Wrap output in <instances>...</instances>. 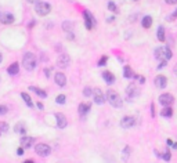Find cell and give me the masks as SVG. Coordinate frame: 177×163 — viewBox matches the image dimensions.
<instances>
[{
    "instance_id": "38",
    "label": "cell",
    "mask_w": 177,
    "mask_h": 163,
    "mask_svg": "<svg viewBox=\"0 0 177 163\" xmlns=\"http://www.w3.org/2000/svg\"><path fill=\"white\" fill-rule=\"evenodd\" d=\"M167 4H177V0H165Z\"/></svg>"
},
{
    "instance_id": "32",
    "label": "cell",
    "mask_w": 177,
    "mask_h": 163,
    "mask_svg": "<svg viewBox=\"0 0 177 163\" xmlns=\"http://www.w3.org/2000/svg\"><path fill=\"white\" fill-rule=\"evenodd\" d=\"M55 101H57V104L62 105V104H65V101H66V97L64 95V94H61V95H58V97H57V99H55Z\"/></svg>"
},
{
    "instance_id": "16",
    "label": "cell",
    "mask_w": 177,
    "mask_h": 163,
    "mask_svg": "<svg viewBox=\"0 0 177 163\" xmlns=\"http://www.w3.org/2000/svg\"><path fill=\"white\" fill-rule=\"evenodd\" d=\"M54 80H55V83H57L60 87H64V86L66 84V76L64 73H61V72H58V73H55V76H54Z\"/></svg>"
},
{
    "instance_id": "4",
    "label": "cell",
    "mask_w": 177,
    "mask_h": 163,
    "mask_svg": "<svg viewBox=\"0 0 177 163\" xmlns=\"http://www.w3.org/2000/svg\"><path fill=\"white\" fill-rule=\"evenodd\" d=\"M35 11L37 15L44 17L51 11V6H50V3H47V2H39L35 4Z\"/></svg>"
},
{
    "instance_id": "25",
    "label": "cell",
    "mask_w": 177,
    "mask_h": 163,
    "mask_svg": "<svg viewBox=\"0 0 177 163\" xmlns=\"http://www.w3.org/2000/svg\"><path fill=\"white\" fill-rule=\"evenodd\" d=\"M62 29L65 30L66 33H68V32H72V30H73V24H72L71 21H64V22H62Z\"/></svg>"
},
{
    "instance_id": "20",
    "label": "cell",
    "mask_w": 177,
    "mask_h": 163,
    "mask_svg": "<svg viewBox=\"0 0 177 163\" xmlns=\"http://www.w3.org/2000/svg\"><path fill=\"white\" fill-rule=\"evenodd\" d=\"M29 90H30V91H33V93H35L36 95H39L40 98H46V97H47V93H46V91L40 90V88H37V87H33V86H30Z\"/></svg>"
},
{
    "instance_id": "19",
    "label": "cell",
    "mask_w": 177,
    "mask_h": 163,
    "mask_svg": "<svg viewBox=\"0 0 177 163\" xmlns=\"http://www.w3.org/2000/svg\"><path fill=\"white\" fill-rule=\"evenodd\" d=\"M90 109H91V105L90 104H80L79 105V113L80 115H86V113H88L90 112Z\"/></svg>"
},
{
    "instance_id": "44",
    "label": "cell",
    "mask_w": 177,
    "mask_h": 163,
    "mask_svg": "<svg viewBox=\"0 0 177 163\" xmlns=\"http://www.w3.org/2000/svg\"><path fill=\"white\" fill-rule=\"evenodd\" d=\"M107 21H108V22H111V21H113V17H109V18H107Z\"/></svg>"
},
{
    "instance_id": "5",
    "label": "cell",
    "mask_w": 177,
    "mask_h": 163,
    "mask_svg": "<svg viewBox=\"0 0 177 163\" xmlns=\"http://www.w3.org/2000/svg\"><path fill=\"white\" fill-rule=\"evenodd\" d=\"M140 95V90H138V87L134 84V83H132V84H129L127 86V88H126V97H127V99H134V98H137V97Z\"/></svg>"
},
{
    "instance_id": "2",
    "label": "cell",
    "mask_w": 177,
    "mask_h": 163,
    "mask_svg": "<svg viewBox=\"0 0 177 163\" xmlns=\"http://www.w3.org/2000/svg\"><path fill=\"white\" fill-rule=\"evenodd\" d=\"M107 99H108V102H109L113 108H122V105H123L120 95H119L116 91H113V90H108L107 91Z\"/></svg>"
},
{
    "instance_id": "40",
    "label": "cell",
    "mask_w": 177,
    "mask_h": 163,
    "mask_svg": "<svg viewBox=\"0 0 177 163\" xmlns=\"http://www.w3.org/2000/svg\"><path fill=\"white\" fill-rule=\"evenodd\" d=\"M50 71H51V69H44V73H46V76H47V77L50 76Z\"/></svg>"
},
{
    "instance_id": "9",
    "label": "cell",
    "mask_w": 177,
    "mask_h": 163,
    "mask_svg": "<svg viewBox=\"0 0 177 163\" xmlns=\"http://www.w3.org/2000/svg\"><path fill=\"white\" fill-rule=\"evenodd\" d=\"M83 18H85L86 29H93V26L96 25V19L93 18V15H91L88 11H85V13H83Z\"/></svg>"
},
{
    "instance_id": "42",
    "label": "cell",
    "mask_w": 177,
    "mask_h": 163,
    "mask_svg": "<svg viewBox=\"0 0 177 163\" xmlns=\"http://www.w3.org/2000/svg\"><path fill=\"white\" fill-rule=\"evenodd\" d=\"M29 3H32V4H36V3H39V0H28Z\"/></svg>"
},
{
    "instance_id": "12",
    "label": "cell",
    "mask_w": 177,
    "mask_h": 163,
    "mask_svg": "<svg viewBox=\"0 0 177 163\" xmlns=\"http://www.w3.org/2000/svg\"><path fill=\"white\" fill-rule=\"evenodd\" d=\"M155 86H156L158 88H165L166 86H167V79H166V76H163V75H158L156 77H155Z\"/></svg>"
},
{
    "instance_id": "24",
    "label": "cell",
    "mask_w": 177,
    "mask_h": 163,
    "mask_svg": "<svg viewBox=\"0 0 177 163\" xmlns=\"http://www.w3.org/2000/svg\"><path fill=\"white\" fill-rule=\"evenodd\" d=\"M123 76L126 77V79H132V77H134V73H133V71H132L130 66H124L123 68Z\"/></svg>"
},
{
    "instance_id": "31",
    "label": "cell",
    "mask_w": 177,
    "mask_h": 163,
    "mask_svg": "<svg viewBox=\"0 0 177 163\" xmlns=\"http://www.w3.org/2000/svg\"><path fill=\"white\" fill-rule=\"evenodd\" d=\"M8 131V124L6 122H0V133H7Z\"/></svg>"
},
{
    "instance_id": "10",
    "label": "cell",
    "mask_w": 177,
    "mask_h": 163,
    "mask_svg": "<svg viewBox=\"0 0 177 163\" xmlns=\"http://www.w3.org/2000/svg\"><path fill=\"white\" fill-rule=\"evenodd\" d=\"M93 97H94V102L98 105H102L105 102V99H107V95H105L104 93H102L100 88H96L93 93Z\"/></svg>"
},
{
    "instance_id": "6",
    "label": "cell",
    "mask_w": 177,
    "mask_h": 163,
    "mask_svg": "<svg viewBox=\"0 0 177 163\" xmlns=\"http://www.w3.org/2000/svg\"><path fill=\"white\" fill-rule=\"evenodd\" d=\"M35 151H36V153H37L39 156L46 157V156H49V155H50L51 148H50L47 144H37V145L35 146Z\"/></svg>"
},
{
    "instance_id": "47",
    "label": "cell",
    "mask_w": 177,
    "mask_h": 163,
    "mask_svg": "<svg viewBox=\"0 0 177 163\" xmlns=\"http://www.w3.org/2000/svg\"><path fill=\"white\" fill-rule=\"evenodd\" d=\"M2 61H3V55L0 54V62H2Z\"/></svg>"
},
{
    "instance_id": "11",
    "label": "cell",
    "mask_w": 177,
    "mask_h": 163,
    "mask_svg": "<svg viewBox=\"0 0 177 163\" xmlns=\"http://www.w3.org/2000/svg\"><path fill=\"white\" fill-rule=\"evenodd\" d=\"M69 64H71V58H69V55L61 54L60 57H58L57 65L60 66V68H66V66H69Z\"/></svg>"
},
{
    "instance_id": "39",
    "label": "cell",
    "mask_w": 177,
    "mask_h": 163,
    "mask_svg": "<svg viewBox=\"0 0 177 163\" xmlns=\"http://www.w3.org/2000/svg\"><path fill=\"white\" fill-rule=\"evenodd\" d=\"M166 144H167V145H169V146H173V144H174V142H173V141H171V140H170V138H169V140H167V141H166Z\"/></svg>"
},
{
    "instance_id": "13",
    "label": "cell",
    "mask_w": 177,
    "mask_h": 163,
    "mask_svg": "<svg viewBox=\"0 0 177 163\" xmlns=\"http://www.w3.org/2000/svg\"><path fill=\"white\" fill-rule=\"evenodd\" d=\"M19 142H21V145L24 146V148H30V146L33 145V142H35V138L29 137V135H22Z\"/></svg>"
},
{
    "instance_id": "33",
    "label": "cell",
    "mask_w": 177,
    "mask_h": 163,
    "mask_svg": "<svg viewBox=\"0 0 177 163\" xmlns=\"http://www.w3.org/2000/svg\"><path fill=\"white\" fill-rule=\"evenodd\" d=\"M134 79L137 80L140 84H144V83H145V77L141 76V75H134Z\"/></svg>"
},
{
    "instance_id": "14",
    "label": "cell",
    "mask_w": 177,
    "mask_h": 163,
    "mask_svg": "<svg viewBox=\"0 0 177 163\" xmlns=\"http://www.w3.org/2000/svg\"><path fill=\"white\" fill-rule=\"evenodd\" d=\"M0 22L4 25H10L14 22V15L10 13H4V14H0Z\"/></svg>"
},
{
    "instance_id": "17",
    "label": "cell",
    "mask_w": 177,
    "mask_h": 163,
    "mask_svg": "<svg viewBox=\"0 0 177 163\" xmlns=\"http://www.w3.org/2000/svg\"><path fill=\"white\" fill-rule=\"evenodd\" d=\"M102 77H104V80H105L107 84H112V83H115V76H113V73H111L109 71H105L104 73H102Z\"/></svg>"
},
{
    "instance_id": "45",
    "label": "cell",
    "mask_w": 177,
    "mask_h": 163,
    "mask_svg": "<svg viewBox=\"0 0 177 163\" xmlns=\"http://www.w3.org/2000/svg\"><path fill=\"white\" fill-rule=\"evenodd\" d=\"M173 71H174V75H176V76H177V65L174 66V69H173Z\"/></svg>"
},
{
    "instance_id": "36",
    "label": "cell",
    "mask_w": 177,
    "mask_h": 163,
    "mask_svg": "<svg viewBox=\"0 0 177 163\" xmlns=\"http://www.w3.org/2000/svg\"><path fill=\"white\" fill-rule=\"evenodd\" d=\"M107 60H108V58L105 57V55H104V57H101V60L98 61V66H104L105 64H107Z\"/></svg>"
},
{
    "instance_id": "46",
    "label": "cell",
    "mask_w": 177,
    "mask_h": 163,
    "mask_svg": "<svg viewBox=\"0 0 177 163\" xmlns=\"http://www.w3.org/2000/svg\"><path fill=\"white\" fill-rule=\"evenodd\" d=\"M173 148H174V149H177V142H174V144H173Z\"/></svg>"
},
{
    "instance_id": "15",
    "label": "cell",
    "mask_w": 177,
    "mask_h": 163,
    "mask_svg": "<svg viewBox=\"0 0 177 163\" xmlns=\"http://www.w3.org/2000/svg\"><path fill=\"white\" fill-rule=\"evenodd\" d=\"M55 120H57V126L60 129H65L66 127V118L62 115V113H55Z\"/></svg>"
},
{
    "instance_id": "18",
    "label": "cell",
    "mask_w": 177,
    "mask_h": 163,
    "mask_svg": "<svg viewBox=\"0 0 177 163\" xmlns=\"http://www.w3.org/2000/svg\"><path fill=\"white\" fill-rule=\"evenodd\" d=\"M7 72H8V75H11V76H14V75H17L19 72V65L17 62H14V64H11L10 66L7 68Z\"/></svg>"
},
{
    "instance_id": "8",
    "label": "cell",
    "mask_w": 177,
    "mask_h": 163,
    "mask_svg": "<svg viewBox=\"0 0 177 163\" xmlns=\"http://www.w3.org/2000/svg\"><path fill=\"white\" fill-rule=\"evenodd\" d=\"M133 126H136V119L133 116H124L120 120V127L122 129H132Z\"/></svg>"
},
{
    "instance_id": "29",
    "label": "cell",
    "mask_w": 177,
    "mask_h": 163,
    "mask_svg": "<svg viewBox=\"0 0 177 163\" xmlns=\"http://www.w3.org/2000/svg\"><path fill=\"white\" fill-rule=\"evenodd\" d=\"M129 155H130V146H124L123 155H122V160H124V162H126L127 157H129Z\"/></svg>"
},
{
    "instance_id": "23",
    "label": "cell",
    "mask_w": 177,
    "mask_h": 163,
    "mask_svg": "<svg viewBox=\"0 0 177 163\" xmlns=\"http://www.w3.org/2000/svg\"><path fill=\"white\" fill-rule=\"evenodd\" d=\"M156 39L159 41H165V28L163 26H159L158 28V32H156Z\"/></svg>"
},
{
    "instance_id": "21",
    "label": "cell",
    "mask_w": 177,
    "mask_h": 163,
    "mask_svg": "<svg viewBox=\"0 0 177 163\" xmlns=\"http://www.w3.org/2000/svg\"><path fill=\"white\" fill-rule=\"evenodd\" d=\"M141 25H143V28H145V29H148V28H151L152 25V18L149 15H145L143 18V21H141Z\"/></svg>"
},
{
    "instance_id": "26",
    "label": "cell",
    "mask_w": 177,
    "mask_h": 163,
    "mask_svg": "<svg viewBox=\"0 0 177 163\" xmlns=\"http://www.w3.org/2000/svg\"><path fill=\"white\" fill-rule=\"evenodd\" d=\"M21 97H22V99L25 101V104L28 105L29 108H32L33 107V102H32V99H30V97L26 93H21Z\"/></svg>"
},
{
    "instance_id": "28",
    "label": "cell",
    "mask_w": 177,
    "mask_h": 163,
    "mask_svg": "<svg viewBox=\"0 0 177 163\" xmlns=\"http://www.w3.org/2000/svg\"><path fill=\"white\" fill-rule=\"evenodd\" d=\"M160 159H163L165 162H169V160L171 159V155H170V151L169 149H166V152L163 155H160Z\"/></svg>"
},
{
    "instance_id": "34",
    "label": "cell",
    "mask_w": 177,
    "mask_h": 163,
    "mask_svg": "<svg viewBox=\"0 0 177 163\" xmlns=\"http://www.w3.org/2000/svg\"><path fill=\"white\" fill-rule=\"evenodd\" d=\"M91 94H93V90H91L90 87H85V90H83V95H85V97H90Z\"/></svg>"
},
{
    "instance_id": "30",
    "label": "cell",
    "mask_w": 177,
    "mask_h": 163,
    "mask_svg": "<svg viewBox=\"0 0 177 163\" xmlns=\"http://www.w3.org/2000/svg\"><path fill=\"white\" fill-rule=\"evenodd\" d=\"M108 10L112 11V13H118V7H116V4L113 2H109L108 3Z\"/></svg>"
},
{
    "instance_id": "48",
    "label": "cell",
    "mask_w": 177,
    "mask_h": 163,
    "mask_svg": "<svg viewBox=\"0 0 177 163\" xmlns=\"http://www.w3.org/2000/svg\"><path fill=\"white\" fill-rule=\"evenodd\" d=\"M0 134H2V133H0Z\"/></svg>"
},
{
    "instance_id": "37",
    "label": "cell",
    "mask_w": 177,
    "mask_h": 163,
    "mask_svg": "<svg viewBox=\"0 0 177 163\" xmlns=\"http://www.w3.org/2000/svg\"><path fill=\"white\" fill-rule=\"evenodd\" d=\"M22 148H24V146H22ZM22 148L17 149V155H19V156H21V155H24V149H22Z\"/></svg>"
},
{
    "instance_id": "35",
    "label": "cell",
    "mask_w": 177,
    "mask_h": 163,
    "mask_svg": "<svg viewBox=\"0 0 177 163\" xmlns=\"http://www.w3.org/2000/svg\"><path fill=\"white\" fill-rule=\"evenodd\" d=\"M8 111V108L6 107V105H0V115H6Z\"/></svg>"
},
{
    "instance_id": "1",
    "label": "cell",
    "mask_w": 177,
    "mask_h": 163,
    "mask_svg": "<svg viewBox=\"0 0 177 163\" xmlns=\"http://www.w3.org/2000/svg\"><path fill=\"white\" fill-rule=\"evenodd\" d=\"M154 55L158 61H167L173 57V52L169 47H158V49H155Z\"/></svg>"
},
{
    "instance_id": "27",
    "label": "cell",
    "mask_w": 177,
    "mask_h": 163,
    "mask_svg": "<svg viewBox=\"0 0 177 163\" xmlns=\"http://www.w3.org/2000/svg\"><path fill=\"white\" fill-rule=\"evenodd\" d=\"M15 131L18 133V134H21V135H25V127H24V124L22 123H18L15 126Z\"/></svg>"
},
{
    "instance_id": "41",
    "label": "cell",
    "mask_w": 177,
    "mask_h": 163,
    "mask_svg": "<svg viewBox=\"0 0 177 163\" xmlns=\"http://www.w3.org/2000/svg\"><path fill=\"white\" fill-rule=\"evenodd\" d=\"M36 104H37V108H39V109H43V104H41V102H36Z\"/></svg>"
},
{
    "instance_id": "43",
    "label": "cell",
    "mask_w": 177,
    "mask_h": 163,
    "mask_svg": "<svg viewBox=\"0 0 177 163\" xmlns=\"http://www.w3.org/2000/svg\"><path fill=\"white\" fill-rule=\"evenodd\" d=\"M171 18H177V10L173 13V17H171Z\"/></svg>"
},
{
    "instance_id": "22",
    "label": "cell",
    "mask_w": 177,
    "mask_h": 163,
    "mask_svg": "<svg viewBox=\"0 0 177 163\" xmlns=\"http://www.w3.org/2000/svg\"><path fill=\"white\" fill-rule=\"evenodd\" d=\"M160 115H162L163 118H171V116H173V109H171V107H165L162 109V112H160Z\"/></svg>"
},
{
    "instance_id": "7",
    "label": "cell",
    "mask_w": 177,
    "mask_h": 163,
    "mask_svg": "<svg viewBox=\"0 0 177 163\" xmlns=\"http://www.w3.org/2000/svg\"><path fill=\"white\" fill-rule=\"evenodd\" d=\"M158 101H159V104L163 105V107H170V105L174 102V97L171 95V94L165 93V94H162V95H159Z\"/></svg>"
},
{
    "instance_id": "3",
    "label": "cell",
    "mask_w": 177,
    "mask_h": 163,
    "mask_svg": "<svg viewBox=\"0 0 177 163\" xmlns=\"http://www.w3.org/2000/svg\"><path fill=\"white\" fill-rule=\"evenodd\" d=\"M22 65L26 71H33L36 68V57L32 52H25L24 58H22Z\"/></svg>"
}]
</instances>
